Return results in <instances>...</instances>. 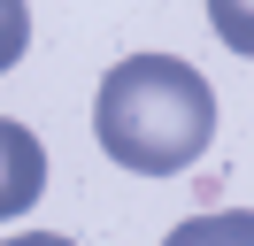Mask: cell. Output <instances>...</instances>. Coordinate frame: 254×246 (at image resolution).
<instances>
[{
  "label": "cell",
  "instance_id": "277c9868",
  "mask_svg": "<svg viewBox=\"0 0 254 246\" xmlns=\"http://www.w3.org/2000/svg\"><path fill=\"white\" fill-rule=\"evenodd\" d=\"M23 46H31V8L23 0H0V77L23 62Z\"/></svg>",
  "mask_w": 254,
  "mask_h": 246
},
{
  "label": "cell",
  "instance_id": "8992f818",
  "mask_svg": "<svg viewBox=\"0 0 254 246\" xmlns=\"http://www.w3.org/2000/svg\"><path fill=\"white\" fill-rule=\"evenodd\" d=\"M0 246H77V239H62V231H16V239H0Z\"/></svg>",
  "mask_w": 254,
  "mask_h": 246
},
{
  "label": "cell",
  "instance_id": "6da1fadb",
  "mask_svg": "<svg viewBox=\"0 0 254 246\" xmlns=\"http://www.w3.org/2000/svg\"><path fill=\"white\" fill-rule=\"evenodd\" d=\"M93 131H100V154L124 162L131 177H177L216 138V92L177 54H124L100 77Z\"/></svg>",
  "mask_w": 254,
  "mask_h": 246
},
{
  "label": "cell",
  "instance_id": "7a4b0ae2",
  "mask_svg": "<svg viewBox=\"0 0 254 246\" xmlns=\"http://www.w3.org/2000/svg\"><path fill=\"white\" fill-rule=\"evenodd\" d=\"M39 192H47V146H39V131H23L16 116H0V223L23 215Z\"/></svg>",
  "mask_w": 254,
  "mask_h": 246
},
{
  "label": "cell",
  "instance_id": "5b68a950",
  "mask_svg": "<svg viewBox=\"0 0 254 246\" xmlns=\"http://www.w3.org/2000/svg\"><path fill=\"white\" fill-rule=\"evenodd\" d=\"M208 23L231 54H254V23H247V0H208Z\"/></svg>",
  "mask_w": 254,
  "mask_h": 246
},
{
  "label": "cell",
  "instance_id": "3957f363",
  "mask_svg": "<svg viewBox=\"0 0 254 246\" xmlns=\"http://www.w3.org/2000/svg\"><path fill=\"white\" fill-rule=\"evenodd\" d=\"M162 246H254V215L247 208H216V215H185Z\"/></svg>",
  "mask_w": 254,
  "mask_h": 246
}]
</instances>
